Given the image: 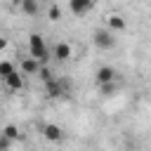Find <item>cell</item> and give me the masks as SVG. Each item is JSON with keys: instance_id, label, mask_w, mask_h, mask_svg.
<instances>
[{"instance_id": "obj_1", "label": "cell", "mask_w": 151, "mask_h": 151, "mask_svg": "<svg viewBox=\"0 0 151 151\" xmlns=\"http://www.w3.org/2000/svg\"><path fill=\"white\" fill-rule=\"evenodd\" d=\"M28 54H31V57H35V59H38V61H42V64L50 59V50H47V45H45L42 35H38V33L28 35Z\"/></svg>"}, {"instance_id": "obj_2", "label": "cell", "mask_w": 151, "mask_h": 151, "mask_svg": "<svg viewBox=\"0 0 151 151\" xmlns=\"http://www.w3.org/2000/svg\"><path fill=\"white\" fill-rule=\"evenodd\" d=\"M92 42L99 50H111V47H116V35H113L111 28H97L92 33Z\"/></svg>"}, {"instance_id": "obj_3", "label": "cell", "mask_w": 151, "mask_h": 151, "mask_svg": "<svg viewBox=\"0 0 151 151\" xmlns=\"http://www.w3.org/2000/svg\"><path fill=\"white\" fill-rule=\"evenodd\" d=\"M66 87H68V83H66V80H59V78H52V80L45 83V90H47V97H50V99L64 97V94H66Z\"/></svg>"}, {"instance_id": "obj_4", "label": "cell", "mask_w": 151, "mask_h": 151, "mask_svg": "<svg viewBox=\"0 0 151 151\" xmlns=\"http://www.w3.org/2000/svg\"><path fill=\"white\" fill-rule=\"evenodd\" d=\"M40 66H42V61H38L35 57H21V61H19V71L24 73V76H38V71H40Z\"/></svg>"}, {"instance_id": "obj_5", "label": "cell", "mask_w": 151, "mask_h": 151, "mask_svg": "<svg viewBox=\"0 0 151 151\" xmlns=\"http://www.w3.org/2000/svg\"><path fill=\"white\" fill-rule=\"evenodd\" d=\"M116 76L118 73L113 66H99L94 73V80H97V85H106V83H116Z\"/></svg>"}, {"instance_id": "obj_6", "label": "cell", "mask_w": 151, "mask_h": 151, "mask_svg": "<svg viewBox=\"0 0 151 151\" xmlns=\"http://www.w3.org/2000/svg\"><path fill=\"white\" fill-rule=\"evenodd\" d=\"M2 83H5V87L9 92H19V90H24V73L21 71H14L7 78H2Z\"/></svg>"}, {"instance_id": "obj_7", "label": "cell", "mask_w": 151, "mask_h": 151, "mask_svg": "<svg viewBox=\"0 0 151 151\" xmlns=\"http://www.w3.org/2000/svg\"><path fill=\"white\" fill-rule=\"evenodd\" d=\"M71 54H73V50H71L68 42H54V47H52V59H57V61H68Z\"/></svg>"}, {"instance_id": "obj_8", "label": "cell", "mask_w": 151, "mask_h": 151, "mask_svg": "<svg viewBox=\"0 0 151 151\" xmlns=\"http://www.w3.org/2000/svg\"><path fill=\"white\" fill-rule=\"evenodd\" d=\"M68 7H71V12L76 17H83L94 7V0H68Z\"/></svg>"}, {"instance_id": "obj_9", "label": "cell", "mask_w": 151, "mask_h": 151, "mask_svg": "<svg viewBox=\"0 0 151 151\" xmlns=\"http://www.w3.org/2000/svg\"><path fill=\"white\" fill-rule=\"evenodd\" d=\"M42 134H45V139H50V142H59V139H61V127L54 125V123H47V125H42Z\"/></svg>"}, {"instance_id": "obj_10", "label": "cell", "mask_w": 151, "mask_h": 151, "mask_svg": "<svg viewBox=\"0 0 151 151\" xmlns=\"http://www.w3.org/2000/svg\"><path fill=\"white\" fill-rule=\"evenodd\" d=\"M109 28H111V31H123V28H125V19H123L120 14H111V17H109Z\"/></svg>"}, {"instance_id": "obj_11", "label": "cell", "mask_w": 151, "mask_h": 151, "mask_svg": "<svg viewBox=\"0 0 151 151\" xmlns=\"http://www.w3.org/2000/svg\"><path fill=\"white\" fill-rule=\"evenodd\" d=\"M2 137H5L7 142H17V139H19V127H17V125H7V127L2 130Z\"/></svg>"}, {"instance_id": "obj_12", "label": "cell", "mask_w": 151, "mask_h": 151, "mask_svg": "<svg viewBox=\"0 0 151 151\" xmlns=\"http://www.w3.org/2000/svg\"><path fill=\"white\" fill-rule=\"evenodd\" d=\"M21 9H24L26 14H31V17L38 14V0H24V2H21Z\"/></svg>"}, {"instance_id": "obj_13", "label": "cell", "mask_w": 151, "mask_h": 151, "mask_svg": "<svg viewBox=\"0 0 151 151\" xmlns=\"http://www.w3.org/2000/svg\"><path fill=\"white\" fill-rule=\"evenodd\" d=\"M14 71H17V68H14V64H12V61H0V80H2V78H7V76H9V73H14Z\"/></svg>"}, {"instance_id": "obj_14", "label": "cell", "mask_w": 151, "mask_h": 151, "mask_svg": "<svg viewBox=\"0 0 151 151\" xmlns=\"http://www.w3.org/2000/svg\"><path fill=\"white\" fill-rule=\"evenodd\" d=\"M47 17H50V21H59V19H61V9H59L57 5H52V7L47 9Z\"/></svg>"}, {"instance_id": "obj_15", "label": "cell", "mask_w": 151, "mask_h": 151, "mask_svg": "<svg viewBox=\"0 0 151 151\" xmlns=\"http://www.w3.org/2000/svg\"><path fill=\"white\" fill-rule=\"evenodd\" d=\"M99 92H101L104 97H111V94L116 92V83H106V85H99Z\"/></svg>"}, {"instance_id": "obj_16", "label": "cell", "mask_w": 151, "mask_h": 151, "mask_svg": "<svg viewBox=\"0 0 151 151\" xmlns=\"http://www.w3.org/2000/svg\"><path fill=\"white\" fill-rule=\"evenodd\" d=\"M38 78H40V80H45V83H47V80H52V78H54V76H52V73H50V68H47V66H45V64H42V66H40V71H38Z\"/></svg>"}, {"instance_id": "obj_17", "label": "cell", "mask_w": 151, "mask_h": 151, "mask_svg": "<svg viewBox=\"0 0 151 151\" xmlns=\"http://www.w3.org/2000/svg\"><path fill=\"white\" fill-rule=\"evenodd\" d=\"M5 47H7V40H5V38H0V50H5Z\"/></svg>"}, {"instance_id": "obj_18", "label": "cell", "mask_w": 151, "mask_h": 151, "mask_svg": "<svg viewBox=\"0 0 151 151\" xmlns=\"http://www.w3.org/2000/svg\"><path fill=\"white\" fill-rule=\"evenodd\" d=\"M9 2H12L14 7H21V2H24V0H9Z\"/></svg>"}]
</instances>
